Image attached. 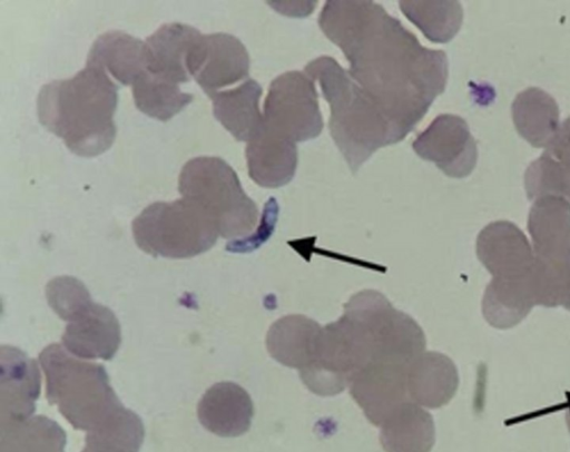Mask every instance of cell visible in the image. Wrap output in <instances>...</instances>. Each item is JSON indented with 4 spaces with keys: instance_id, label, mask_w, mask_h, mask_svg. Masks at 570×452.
Listing matches in <instances>:
<instances>
[{
    "instance_id": "obj_1",
    "label": "cell",
    "mask_w": 570,
    "mask_h": 452,
    "mask_svg": "<svg viewBox=\"0 0 570 452\" xmlns=\"http://www.w3.org/2000/svg\"><path fill=\"white\" fill-rule=\"evenodd\" d=\"M318 24L344 53L352 79L389 120L395 141L403 140L445 89V52L423 47L374 1L330 0Z\"/></svg>"
},
{
    "instance_id": "obj_2",
    "label": "cell",
    "mask_w": 570,
    "mask_h": 452,
    "mask_svg": "<svg viewBox=\"0 0 570 452\" xmlns=\"http://www.w3.org/2000/svg\"><path fill=\"white\" fill-rule=\"evenodd\" d=\"M118 86L99 66L86 63L73 77L43 85L37 99L40 124L81 157L108 150L116 137Z\"/></svg>"
},
{
    "instance_id": "obj_3",
    "label": "cell",
    "mask_w": 570,
    "mask_h": 452,
    "mask_svg": "<svg viewBox=\"0 0 570 452\" xmlns=\"http://www.w3.org/2000/svg\"><path fill=\"white\" fill-rule=\"evenodd\" d=\"M304 71L320 83L331 110V136L352 173L377 149L396 144L383 112L335 59L318 57Z\"/></svg>"
},
{
    "instance_id": "obj_4",
    "label": "cell",
    "mask_w": 570,
    "mask_h": 452,
    "mask_svg": "<svg viewBox=\"0 0 570 452\" xmlns=\"http://www.w3.org/2000/svg\"><path fill=\"white\" fill-rule=\"evenodd\" d=\"M39 361L48 402L57 405L73 428L94 431L124 409L104 366L79 361L57 343L48 345Z\"/></svg>"
},
{
    "instance_id": "obj_5",
    "label": "cell",
    "mask_w": 570,
    "mask_h": 452,
    "mask_svg": "<svg viewBox=\"0 0 570 452\" xmlns=\"http://www.w3.org/2000/svg\"><path fill=\"white\" fill-rule=\"evenodd\" d=\"M528 229L534 263L530 274L535 305L567 307L570 303V203L554 196L532 204Z\"/></svg>"
},
{
    "instance_id": "obj_6",
    "label": "cell",
    "mask_w": 570,
    "mask_h": 452,
    "mask_svg": "<svg viewBox=\"0 0 570 452\" xmlns=\"http://www.w3.org/2000/svg\"><path fill=\"white\" fill-rule=\"evenodd\" d=\"M178 190L212 217L224 238L244 237L257 225L256 204L243 190L235 170L219 157L188 160L179 173Z\"/></svg>"
},
{
    "instance_id": "obj_7",
    "label": "cell",
    "mask_w": 570,
    "mask_h": 452,
    "mask_svg": "<svg viewBox=\"0 0 570 452\" xmlns=\"http://www.w3.org/2000/svg\"><path fill=\"white\" fill-rule=\"evenodd\" d=\"M137 246L153 256L188 258L208 250L219 232L212 217L184 197L148 205L131 224Z\"/></svg>"
},
{
    "instance_id": "obj_8",
    "label": "cell",
    "mask_w": 570,
    "mask_h": 452,
    "mask_svg": "<svg viewBox=\"0 0 570 452\" xmlns=\"http://www.w3.org/2000/svg\"><path fill=\"white\" fill-rule=\"evenodd\" d=\"M373 361L367 334L355 322L342 315L322 326L313 362L299 371L306 387L330 396L348 387L352 379Z\"/></svg>"
},
{
    "instance_id": "obj_9",
    "label": "cell",
    "mask_w": 570,
    "mask_h": 452,
    "mask_svg": "<svg viewBox=\"0 0 570 452\" xmlns=\"http://www.w3.org/2000/svg\"><path fill=\"white\" fill-rule=\"evenodd\" d=\"M263 125L296 144L320 136L324 124L315 80L297 70L276 77L264 101Z\"/></svg>"
},
{
    "instance_id": "obj_10",
    "label": "cell",
    "mask_w": 570,
    "mask_h": 452,
    "mask_svg": "<svg viewBox=\"0 0 570 452\" xmlns=\"http://www.w3.org/2000/svg\"><path fill=\"white\" fill-rule=\"evenodd\" d=\"M357 322L371 341L373 361L409 366L425 352L421 326L409 314L394 308L383 294L363 305Z\"/></svg>"
},
{
    "instance_id": "obj_11",
    "label": "cell",
    "mask_w": 570,
    "mask_h": 452,
    "mask_svg": "<svg viewBox=\"0 0 570 452\" xmlns=\"http://www.w3.org/2000/svg\"><path fill=\"white\" fill-rule=\"evenodd\" d=\"M414 153L431 161L446 176L462 178L472 173L478 148L466 121L455 115L442 114L412 143Z\"/></svg>"
},
{
    "instance_id": "obj_12",
    "label": "cell",
    "mask_w": 570,
    "mask_h": 452,
    "mask_svg": "<svg viewBox=\"0 0 570 452\" xmlns=\"http://www.w3.org/2000/svg\"><path fill=\"white\" fill-rule=\"evenodd\" d=\"M190 77L208 97L248 78L249 56L242 41L224 32L200 35L187 61Z\"/></svg>"
},
{
    "instance_id": "obj_13",
    "label": "cell",
    "mask_w": 570,
    "mask_h": 452,
    "mask_svg": "<svg viewBox=\"0 0 570 452\" xmlns=\"http://www.w3.org/2000/svg\"><path fill=\"white\" fill-rule=\"evenodd\" d=\"M406 365L372 361L348 385L366 419L381 426L397 409L411 402Z\"/></svg>"
},
{
    "instance_id": "obj_14",
    "label": "cell",
    "mask_w": 570,
    "mask_h": 452,
    "mask_svg": "<svg viewBox=\"0 0 570 452\" xmlns=\"http://www.w3.org/2000/svg\"><path fill=\"white\" fill-rule=\"evenodd\" d=\"M476 255L497 278H517L531 273L534 255L523 232L513 223L497 220L476 238Z\"/></svg>"
},
{
    "instance_id": "obj_15",
    "label": "cell",
    "mask_w": 570,
    "mask_h": 452,
    "mask_svg": "<svg viewBox=\"0 0 570 452\" xmlns=\"http://www.w3.org/2000/svg\"><path fill=\"white\" fill-rule=\"evenodd\" d=\"M67 322L61 341L70 354L101 360L116 354L121 341L120 325L108 307L90 302Z\"/></svg>"
},
{
    "instance_id": "obj_16",
    "label": "cell",
    "mask_w": 570,
    "mask_h": 452,
    "mask_svg": "<svg viewBox=\"0 0 570 452\" xmlns=\"http://www.w3.org/2000/svg\"><path fill=\"white\" fill-rule=\"evenodd\" d=\"M1 425L29 419L40 393L35 360L13 346H1Z\"/></svg>"
},
{
    "instance_id": "obj_17",
    "label": "cell",
    "mask_w": 570,
    "mask_h": 452,
    "mask_svg": "<svg viewBox=\"0 0 570 452\" xmlns=\"http://www.w3.org/2000/svg\"><path fill=\"white\" fill-rule=\"evenodd\" d=\"M200 35L199 30L186 23H165L144 41L146 70L175 85L189 81L187 61Z\"/></svg>"
},
{
    "instance_id": "obj_18",
    "label": "cell",
    "mask_w": 570,
    "mask_h": 452,
    "mask_svg": "<svg viewBox=\"0 0 570 452\" xmlns=\"http://www.w3.org/2000/svg\"><path fill=\"white\" fill-rule=\"evenodd\" d=\"M248 175L257 185L278 188L289 183L297 168L296 143L278 136L263 124L245 150Z\"/></svg>"
},
{
    "instance_id": "obj_19",
    "label": "cell",
    "mask_w": 570,
    "mask_h": 452,
    "mask_svg": "<svg viewBox=\"0 0 570 452\" xmlns=\"http://www.w3.org/2000/svg\"><path fill=\"white\" fill-rule=\"evenodd\" d=\"M202 425L219 436H238L248 431L254 416L249 394L233 382L210 386L197 405Z\"/></svg>"
},
{
    "instance_id": "obj_20",
    "label": "cell",
    "mask_w": 570,
    "mask_h": 452,
    "mask_svg": "<svg viewBox=\"0 0 570 452\" xmlns=\"http://www.w3.org/2000/svg\"><path fill=\"white\" fill-rule=\"evenodd\" d=\"M407 386L412 402L424 409H439L449 403L458 390L456 366L446 355L425 351L410 363Z\"/></svg>"
},
{
    "instance_id": "obj_21",
    "label": "cell",
    "mask_w": 570,
    "mask_h": 452,
    "mask_svg": "<svg viewBox=\"0 0 570 452\" xmlns=\"http://www.w3.org/2000/svg\"><path fill=\"white\" fill-rule=\"evenodd\" d=\"M321 330L317 322L305 315L283 316L267 332V351L278 363L301 371L314 360Z\"/></svg>"
},
{
    "instance_id": "obj_22",
    "label": "cell",
    "mask_w": 570,
    "mask_h": 452,
    "mask_svg": "<svg viewBox=\"0 0 570 452\" xmlns=\"http://www.w3.org/2000/svg\"><path fill=\"white\" fill-rule=\"evenodd\" d=\"M263 89L257 81L247 78L233 89L219 90L209 98L215 118L238 141H249L263 124L259 99Z\"/></svg>"
},
{
    "instance_id": "obj_23",
    "label": "cell",
    "mask_w": 570,
    "mask_h": 452,
    "mask_svg": "<svg viewBox=\"0 0 570 452\" xmlns=\"http://www.w3.org/2000/svg\"><path fill=\"white\" fill-rule=\"evenodd\" d=\"M86 63L104 68L122 85H132L146 71L145 42L120 30L107 31L92 43Z\"/></svg>"
},
{
    "instance_id": "obj_24",
    "label": "cell",
    "mask_w": 570,
    "mask_h": 452,
    "mask_svg": "<svg viewBox=\"0 0 570 452\" xmlns=\"http://www.w3.org/2000/svg\"><path fill=\"white\" fill-rule=\"evenodd\" d=\"M530 274L517 278L492 277L482 298V313L490 325L511 328L529 314L535 305Z\"/></svg>"
},
{
    "instance_id": "obj_25",
    "label": "cell",
    "mask_w": 570,
    "mask_h": 452,
    "mask_svg": "<svg viewBox=\"0 0 570 452\" xmlns=\"http://www.w3.org/2000/svg\"><path fill=\"white\" fill-rule=\"evenodd\" d=\"M380 428L386 452H429L434 443L432 415L412 401L397 409Z\"/></svg>"
},
{
    "instance_id": "obj_26",
    "label": "cell",
    "mask_w": 570,
    "mask_h": 452,
    "mask_svg": "<svg viewBox=\"0 0 570 452\" xmlns=\"http://www.w3.org/2000/svg\"><path fill=\"white\" fill-rule=\"evenodd\" d=\"M519 135L534 147H546L559 128V107L546 91L530 87L517 95L511 107Z\"/></svg>"
},
{
    "instance_id": "obj_27",
    "label": "cell",
    "mask_w": 570,
    "mask_h": 452,
    "mask_svg": "<svg viewBox=\"0 0 570 452\" xmlns=\"http://www.w3.org/2000/svg\"><path fill=\"white\" fill-rule=\"evenodd\" d=\"M400 9L432 42L445 43L460 30L463 10L459 1H400Z\"/></svg>"
},
{
    "instance_id": "obj_28",
    "label": "cell",
    "mask_w": 570,
    "mask_h": 452,
    "mask_svg": "<svg viewBox=\"0 0 570 452\" xmlns=\"http://www.w3.org/2000/svg\"><path fill=\"white\" fill-rule=\"evenodd\" d=\"M63 430L42 415L1 425V452H63Z\"/></svg>"
},
{
    "instance_id": "obj_29",
    "label": "cell",
    "mask_w": 570,
    "mask_h": 452,
    "mask_svg": "<svg viewBox=\"0 0 570 452\" xmlns=\"http://www.w3.org/2000/svg\"><path fill=\"white\" fill-rule=\"evenodd\" d=\"M136 107L147 116L167 121L180 112L194 99L178 85L150 75L147 70L131 85Z\"/></svg>"
},
{
    "instance_id": "obj_30",
    "label": "cell",
    "mask_w": 570,
    "mask_h": 452,
    "mask_svg": "<svg viewBox=\"0 0 570 452\" xmlns=\"http://www.w3.org/2000/svg\"><path fill=\"white\" fill-rule=\"evenodd\" d=\"M46 296L50 307L63 321L92 301L86 286L70 276L51 279L46 286Z\"/></svg>"
},
{
    "instance_id": "obj_31",
    "label": "cell",
    "mask_w": 570,
    "mask_h": 452,
    "mask_svg": "<svg viewBox=\"0 0 570 452\" xmlns=\"http://www.w3.org/2000/svg\"><path fill=\"white\" fill-rule=\"evenodd\" d=\"M541 155L570 174V117L559 126L556 135Z\"/></svg>"
}]
</instances>
